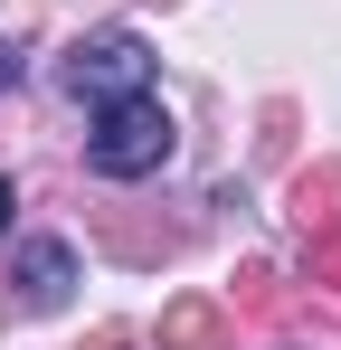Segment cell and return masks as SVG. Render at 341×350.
Returning <instances> with one entry per match:
<instances>
[{
	"label": "cell",
	"mask_w": 341,
	"mask_h": 350,
	"mask_svg": "<svg viewBox=\"0 0 341 350\" xmlns=\"http://www.w3.org/2000/svg\"><path fill=\"white\" fill-rule=\"evenodd\" d=\"M170 105L142 85V95H123V105H95V133H86V171L95 180H152L170 161Z\"/></svg>",
	"instance_id": "obj_1"
},
{
	"label": "cell",
	"mask_w": 341,
	"mask_h": 350,
	"mask_svg": "<svg viewBox=\"0 0 341 350\" xmlns=\"http://www.w3.org/2000/svg\"><path fill=\"white\" fill-rule=\"evenodd\" d=\"M10 284H19V303H29V312H57V303H66V284H76L66 237H29V246L10 256Z\"/></svg>",
	"instance_id": "obj_3"
},
{
	"label": "cell",
	"mask_w": 341,
	"mask_h": 350,
	"mask_svg": "<svg viewBox=\"0 0 341 350\" xmlns=\"http://www.w3.org/2000/svg\"><path fill=\"white\" fill-rule=\"evenodd\" d=\"M10 208H19V189H10V180H0V228H10Z\"/></svg>",
	"instance_id": "obj_5"
},
{
	"label": "cell",
	"mask_w": 341,
	"mask_h": 350,
	"mask_svg": "<svg viewBox=\"0 0 341 350\" xmlns=\"http://www.w3.org/2000/svg\"><path fill=\"white\" fill-rule=\"evenodd\" d=\"M19 66H29V57H19V38H0V85H19Z\"/></svg>",
	"instance_id": "obj_4"
},
{
	"label": "cell",
	"mask_w": 341,
	"mask_h": 350,
	"mask_svg": "<svg viewBox=\"0 0 341 350\" xmlns=\"http://www.w3.org/2000/svg\"><path fill=\"white\" fill-rule=\"evenodd\" d=\"M57 76H66L76 105H123V95L152 85V38H142V29H86Z\"/></svg>",
	"instance_id": "obj_2"
}]
</instances>
